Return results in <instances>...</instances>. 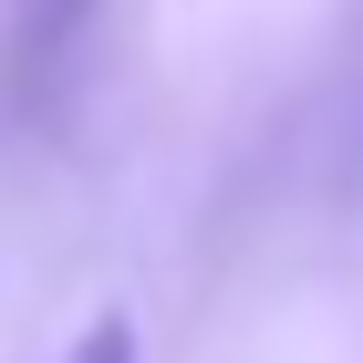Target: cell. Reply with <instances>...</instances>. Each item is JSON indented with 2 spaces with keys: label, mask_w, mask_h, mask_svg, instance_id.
<instances>
[{
  "label": "cell",
  "mask_w": 363,
  "mask_h": 363,
  "mask_svg": "<svg viewBox=\"0 0 363 363\" xmlns=\"http://www.w3.org/2000/svg\"><path fill=\"white\" fill-rule=\"evenodd\" d=\"M94 11L104 0H11V21H0V73H11V94H42L73 62V42L94 31Z\"/></svg>",
  "instance_id": "obj_1"
},
{
  "label": "cell",
  "mask_w": 363,
  "mask_h": 363,
  "mask_svg": "<svg viewBox=\"0 0 363 363\" xmlns=\"http://www.w3.org/2000/svg\"><path fill=\"white\" fill-rule=\"evenodd\" d=\"M52 363H135V322H125V311H94V322L62 342Z\"/></svg>",
  "instance_id": "obj_2"
}]
</instances>
